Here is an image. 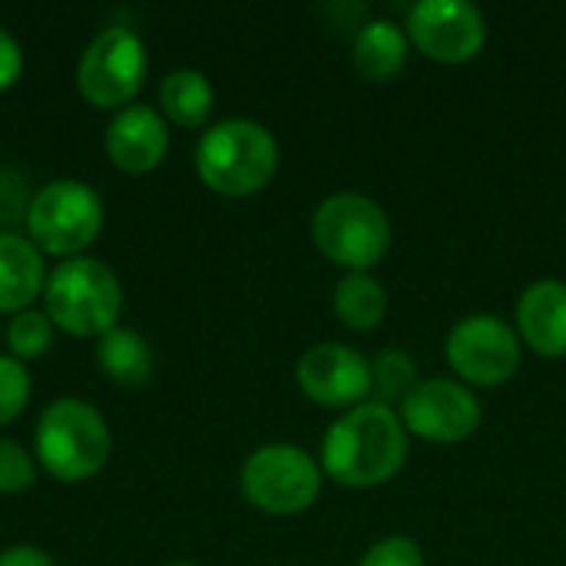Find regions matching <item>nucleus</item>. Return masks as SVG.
<instances>
[{
	"label": "nucleus",
	"instance_id": "f257e3e1",
	"mask_svg": "<svg viewBox=\"0 0 566 566\" xmlns=\"http://www.w3.org/2000/svg\"><path fill=\"white\" fill-rule=\"evenodd\" d=\"M408 461V431L398 411L365 401L345 411L322 438V474L342 488L371 491L398 478Z\"/></svg>",
	"mask_w": 566,
	"mask_h": 566
},
{
	"label": "nucleus",
	"instance_id": "f03ea898",
	"mask_svg": "<svg viewBox=\"0 0 566 566\" xmlns=\"http://www.w3.org/2000/svg\"><path fill=\"white\" fill-rule=\"evenodd\" d=\"M196 172L219 196H255L279 172V143L255 119H222L199 139Z\"/></svg>",
	"mask_w": 566,
	"mask_h": 566
},
{
	"label": "nucleus",
	"instance_id": "7ed1b4c3",
	"mask_svg": "<svg viewBox=\"0 0 566 566\" xmlns=\"http://www.w3.org/2000/svg\"><path fill=\"white\" fill-rule=\"evenodd\" d=\"M46 315L56 328L80 338H103L123 312L116 272L99 259H66L43 285Z\"/></svg>",
	"mask_w": 566,
	"mask_h": 566
},
{
	"label": "nucleus",
	"instance_id": "20e7f679",
	"mask_svg": "<svg viewBox=\"0 0 566 566\" xmlns=\"http://www.w3.org/2000/svg\"><path fill=\"white\" fill-rule=\"evenodd\" d=\"M106 458H109V428L93 405L80 398H60L40 415L36 461L50 478L63 484L86 481L106 464Z\"/></svg>",
	"mask_w": 566,
	"mask_h": 566
},
{
	"label": "nucleus",
	"instance_id": "39448f33",
	"mask_svg": "<svg viewBox=\"0 0 566 566\" xmlns=\"http://www.w3.org/2000/svg\"><path fill=\"white\" fill-rule=\"evenodd\" d=\"M312 239L338 269L371 272L388 255L391 222L371 196L335 192L318 202L312 216Z\"/></svg>",
	"mask_w": 566,
	"mask_h": 566
},
{
	"label": "nucleus",
	"instance_id": "423d86ee",
	"mask_svg": "<svg viewBox=\"0 0 566 566\" xmlns=\"http://www.w3.org/2000/svg\"><path fill=\"white\" fill-rule=\"evenodd\" d=\"M27 229L40 252L80 259L103 229V202L96 189L80 179H53L33 196Z\"/></svg>",
	"mask_w": 566,
	"mask_h": 566
},
{
	"label": "nucleus",
	"instance_id": "0eeeda50",
	"mask_svg": "<svg viewBox=\"0 0 566 566\" xmlns=\"http://www.w3.org/2000/svg\"><path fill=\"white\" fill-rule=\"evenodd\" d=\"M242 494L262 514H302L322 494V464L295 444H262L242 464Z\"/></svg>",
	"mask_w": 566,
	"mask_h": 566
},
{
	"label": "nucleus",
	"instance_id": "6e6552de",
	"mask_svg": "<svg viewBox=\"0 0 566 566\" xmlns=\"http://www.w3.org/2000/svg\"><path fill=\"white\" fill-rule=\"evenodd\" d=\"M444 358L461 385L468 388H497L521 371L524 345L511 322L501 315H468L461 318L444 342Z\"/></svg>",
	"mask_w": 566,
	"mask_h": 566
},
{
	"label": "nucleus",
	"instance_id": "1a4fd4ad",
	"mask_svg": "<svg viewBox=\"0 0 566 566\" xmlns=\"http://www.w3.org/2000/svg\"><path fill=\"white\" fill-rule=\"evenodd\" d=\"M146 46L129 27H109L90 40L76 66V86L99 109H126L146 80Z\"/></svg>",
	"mask_w": 566,
	"mask_h": 566
},
{
	"label": "nucleus",
	"instance_id": "9d476101",
	"mask_svg": "<svg viewBox=\"0 0 566 566\" xmlns=\"http://www.w3.org/2000/svg\"><path fill=\"white\" fill-rule=\"evenodd\" d=\"M405 33L428 60L458 66L484 50L488 20L468 0H421L408 10Z\"/></svg>",
	"mask_w": 566,
	"mask_h": 566
},
{
	"label": "nucleus",
	"instance_id": "9b49d317",
	"mask_svg": "<svg viewBox=\"0 0 566 566\" xmlns=\"http://www.w3.org/2000/svg\"><path fill=\"white\" fill-rule=\"evenodd\" d=\"M398 418L408 434L431 444H458L468 441L484 418L478 395L454 378H428L418 381L415 391L398 405Z\"/></svg>",
	"mask_w": 566,
	"mask_h": 566
},
{
	"label": "nucleus",
	"instance_id": "f8f14e48",
	"mask_svg": "<svg viewBox=\"0 0 566 566\" xmlns=\"http://www.w3.org/2000/svg\"><path fill=\"white\" fill-rule=\"evenodd\" d=\"M295 381L308 401L318 408H358L371 398V368L368 358L342 342L312 345L298 365Z\"/></svg>",
	"mask_w": 566,
	"mask_h": 566
},
{
	"label": "nucleus",
	"instance_id": "ddd939ff",
	"mask_svg": "<svg viewBox=\"0 0 566 566\" xmlns=\"http://www.w3.org/2000/svg\"><path fill=\"white\" fill-rule=\"evenodd\" d=\"M169 153L166 119L153 106H126L106 129V156L129 176L153 172Z\"/></svg>",
	"mask_w": 566,
	"mask_h": 566
},
{
	"label": "nucleus",
	"instance_id": "4468645a",
	"mask_svg": "<svg viewBox=\"0 0 566 566\" xmlns=\"http://www.w3.org/2000/svg\"><path fill=\"white\" fill-rule=\"evenodd\" d=\"M514 328L521 345H527L541 358L566 355V282L541 279L531 282L514 308Z\"/></svg>",
	"mask_w": 566,
	"mask_h": 566
},
{
	"label": "nucleus",
	"instance_id": "2eb2a0df",
	"mask_svg": "<svg viewBox=\"0 0 566 566\" xmlns=\"http://www.w3.org/2000/svg\"><path fill=\"white\" fill-rule=\"evenodd\" d=\"M408 33L395 20L371 17L355 36H352V66L368 83H385L398 76L408 63Z\"/></svg>",
	"mask_w": 566,
	"mask_h": 566
},
{
	"label": "nucleus",
	"instance_id": "dca6fc26",
	"mask_svg": "<svg viewBox=\"0 0 566 566\" xmlns=\"http://www.w3.org/2000/svg\"><path fill=\"white\" fill-rule=\"evenodd\" d=\"M43 285L46 272L40 249L17 232H0V312H27V305L43 292Z\"/></svg>",
	"mask_w": 566,
	"mask_h": 566
},
{
	"label": "nucleus",
	"instance_id": "f3484780",
	"mask_svg": "<svg viewBox=\"0 0 566 566\" xmlns=\"http://www.w3.org/2000/svg\"><path fill=\"white\" fill-rule=\"evenodd\" d=\"M159 109L176 126H186V129L206 126V119L216 109V93H212L209 76L199 70H186V66L166 73L159 83Z\"/></svg>",
	"mask_w": 566,
	"mask_h": 566
},
{
	"label": "nucleus",
	"instance_id": "a211bd4d",
	"mask_svg": "<svg viewBox=\"0 0 566 566\" xmlns=\"http://www.w3.org/2000/svg\"><path fill=\"white\" fill-rule=\"evenodd\" d=\"M332 308L352 332H375L388 312V292L371 272H345L335 285Z\"/></svg>",
	"mask_w": 566,
	"mask_h": 566
},
{
	"label": "nucleus",
	"instance_id": "6ab92c4d",
	"mask_svg": "<svg viewBox=\"0 0 566 566\" xmlns=\"http://www.w3.org/2000/svg\"><path fill=\"white\" fill-rule=\"evenodd\" d=\"M96 361L103 375L123 388H139L153 375V348L133 328H109L96 345Z\"/></svg>",
	"mask_w": 566,
	"mask_h": 566
},
{
	"label": "nucleus",
	"instance_id": "aec40b11",
	"mask_svg": "<svg viewBox=\"0 0 566 566\" xmlns=\"http://www.w3.org/2000/svg\"><path fill=\"white\" fill-rule=\"evenodd\" d=\"M371 368V398L375 405H385L398 411V405L415 391L418 385V365L401 348H381L375 358H368Z\"/></svg>",
	"mask_w": 566,
	"mask_h": 566
},
{
	"label": "nucleus",
	"instance_id": "412c9836",
	"mask_svg": "<svg viewBox=\"0 0 566 566\" xmlns=\"http://www.w3.org/2000/svg\"><path fill=\"white\" fill-rule=\"evenodd\" d=\"M7 345H10V355L17 361H30V358H40L50 352L53 345V322L46 312H20L13 315L10 328H7Z\"/></svg>",
	"mask_w": 566,
	"mask_h": 566
},
{
	"label": "nucleus",
	"instance_id": "4be33fe9",
	"mask_svg": "<svg viewBox=\"0 0 566 566\" xmlns=\"http://www.w3.org/2000/svg\"><path fill=\"white\" fill-rule=\"evenodd\" d=\"M30 398V375L13 355H0V424H10Z\"/></svg>",
	"mask_w": 566,
	"mask_h": 566
},
{
	"label": "nucleus",
	"instance_id": "5701e85b",
	"mask_svg": "<svg viewBox=\"0 0 566 566\" xmlns=\"http://www.w3.org/2000/svg\"><path fill=\"white\" fill-rule=\"evenodd\" d=\"M33 481H36L33 458L17 441L0 438V494H20L33 488Z\"/></svg>",
	"mask_w": 566,
	"mask_h": 566
},
{
	"label": "nucleus",
	"instance_id": "b1692460",
	"mask_svg": "<svg viewBox=\"0 0 566 566\" xmlns=\"http://www.w3.org/2000/svg\"><path fill=\"white\" fill-rule=\"evenodd\" d=\"M358 566H428L424 554L415 541L408 537H385L371 544Z\"/></svg>",
	"mask_w": 566,
	"mask_h": 566
},
{
	"label": "nucleus",
	"instance_id": "393cba45",
	"mask_svg": "<svg viewBox=\"0 0 566 566\" xmlns=\"http://www.w3.org/2000/svg\"><path fill=\"white\" fill-rule=\"evenodd\" d=\"M20 70H23V53H20V43L0 27V93L10 90L17 80H20Z\"/></svg>",
	"mask_w": 566,
	"mask_h": 566
},
{
	"label": "nucleus",
	"instance_id": "a878e982",
	"mask_svg": "<svg viewBox=\"0 0 566 566\" xmlns=\"http://www.w3.org/2000/svg\"><path fill=\"white\" fill-rule=\"evenodd\" d=\"M0 566H56L40 547H10L0 554Z\"/></svg>",
	"mask_w": 566,
	"mask_h": 566
},
{
	"label": "nucleus",
	"instance_id": "bb28decb",
	"mask_svg": "<svg viewBox=\"0 0 566 566\" xmlns=\"http://www.w3.org/2000/svg\"><path fill=\"white\" fill-rule=\"evenodd\" d=\"M169 566H196V564H169Z\"/></svg>",
	"mask_w": 566,
	"mask_h": 566
}]
</instances>
